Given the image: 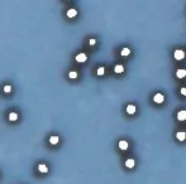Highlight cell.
Wrapping results in <instances>:
<instances>
[{
    "label": "cell",
    "instance_id": "6da1fadb",
    "mask_svg": "<svg viewBox=\"0 0 186 184\" xmlns=\"http://www.w3.org/2000/svg\"><path fill=\"white\" fill-rule=\"evenodd\" d=\"M173 57H175L176 61H181V59L185 58V52L182 51V49H176L175 53H173Z\"/></svg>",
    "mask_w": 186,
    "mask_h": 184
},
{
    "label": "cell",
    "instance_id": "7a4b0ae2",
    "mask_svg": "<svg viewBox=\"0 0 186 184\" xmlns=\"http://www.w3.org/2000/svg\"><path fill=\"white\" fill-rule=\"evenodd\" d=\"M75 59L77 61V62L82 63V62H85V61L87 59V57H86V54H85V53H78L76 57H75Z\"/></svg>",
    "mask_w": 186,
    "mask_h": 184
},
{
    "label": "cell",
    "instance_id": "3957f363",
    "mask_svg": "<svg viewBox=\"0 0 186 184\" xmlns=\"http://www.w3.org/2000/svg\"><path fill=\"white\" fill-rule=\"evenodd\" d=\"M153 100H155V102H156V103H162V102H163V100H165V97H163V95H162V93H156V95H155V97H153Z\"/></svg>",
    "mask_w": 186,
    "mask_h": 184
},
{
    "label": "cell",
    "instance_id": "277c9868",
    "mask_svg": "<svg viewBox=\"0 0 186 184\" xmlns=\"http://www.w3.org/2000/svg\"><path fill=\"white\" fill-rule=\"evenodd\" d=\"M76 15H77V10L76 9H69L67 10V16H69V18H75Z\"/></svg>",
    "mask_w": 186,
    "mask_h": 184
},
{
    "label": "cell",
    "instance_id": "5b68a950",
    "mask_svg": "<svg viewBox=\"0 0 186 184\" xmlns=\"http://www.w3.org/2000/svg\"><path fill=\"white\" fill-rule=\"evenodd\" d=\"M177 119H178L180 121H185V120H186V111H185V110L180 111V112L177 114Z\"/></svg>",
    "mask_w": 186,
    "mask_h": 184
},
{
    "label": "cell",
    "instance_id": "8992f818",
    "mask_svg": "<svg viewBox=\"0 0 186 184\" xmlns=\"http://www.w3.org/2000/svg\"><path fill=\"white\" fill-rule=\"evenodd\" d=\"M134 165H136V161H134V159H128V160H125V166H127V168H134Z\"/></svg>",
    "mask_w": 186,
    "mask_h": 184
},
{
    "label": "cell",
    "instance_id": "52a82bcc",
    "mask_svg": "<svg viewBox=\"0 0 186 184\" xmlns=\"http://www.w3.org/2000/svg\"><path fill=\"white\" fill-rule=\"evenodd\" d=\"M176 137L180 141H184L185 139H186V132H182V131H180V132H177L176 134Z\"/></svg>",
    "mask_w": 186,
    "mask_h": 184
},
{
    "label": "cell",
    "instance_id": "ba28073f",
    "mask_svg": "<svg viewBox=\"0 0 186 184\" xmlns=\"http://www.w3.org/2000/svg\"><path fill=\"white\" fill-rule=\"evenodd\" d=\"M8 119H9V121H16L18 120V114L16 112H10L9 116H8Z\"/></svg>",
    "mask_w": 186,
    "mask_h": 184
},
{
    "label": "cell",
    "instance_id": "9c48e42d",
    "mask_svg": "<svg viewBox=\"0 0 186 184\" xmlns=\"http://www.w3.org/2000/svg\"><path fill=\"white\" fill-rule=\"evenodd\" d=\"M58 141H60V137H58V136H56V135H53V136H51V137H49V143L52 144V145L58 144Z\"/></svg>",
    "mask_w": 186,
    "mask_h": 184
},
{
    "label": "cell",
    "instance_id": "30bf717a",
    "mask_svg": "<svg viewBox=\"0 0 186 184\" xmlns=\"http://www.w3.org/2000/svg\"><path fill=\"white\" fill-rule=\"evenodd\" d=\"M38 170L41 171V173H47L48 171V168H47L46 164H39L38 165Z\"/></svg>",
    "mask_w": 186,
    "mask_h": 184
},
{
    "label": "cell",
    "instance_id": "8fae6325",
    "mask_svg": "<svg viewBox=\"0 0 186 184\" xmlns=\"http://www.w3.org/2000/svg\"><path fill=\"white\" fill-rule=\"evenodd\" d=\"M176 76L178 77V78H184V77L186 76V69H178L176 72Z\"/></svg>",
    "mask_w": 186,
    "mask_h": 184
},
{
    "label": "cell",
    "instance_id": "7c38bea8",
    "mask_svg": "<svg viewBox=\"0 0 186 184\" xmlns=\"http://www.w3.org/2000/svg\"><path fill=\"white\" fill-rule=\"evenodd\" d=\"M136 106H134V105H129L128 106V107H127V112L128 114H134V112H136Z\"/></svg>",
    "mask_w": 186,
    "mask_h": 184
},
{
    "label": "cell",
    "instance_id": "4fadbf2b",
    "mask_svg": "<svg viewBox=\"0 0 186 184\" xmlns=\"http://www.w3.org/2000/svg\"><path fill=\"white\" fill-rule=\"evenodd\" d=\"M123 71H124V67L122 64H118V66L114 67V72H115V73H122Z\"/></svg>",
    "mask_w": 186,
    "mask_h": 184
},
{
    "label": "cell",
    "instance_id": "5bb4252c",
    "mask_svg": "<svg viewBox=\"0 0 186 184\" xmlns=\"http://www.w3.org/2000/svg\"><path fill=\"white\" fill-rule=\"evenodd\" d=\"M119 148H120L122 150H127V149H128V143L124 141V140L119 141Z\"/></svg>",
    "mask_w": 186,
    "mask_h": 184
},
{
    "label": "cell",
    "instance_id": "9a60e30c",
    "mask_svg": "<svg viewBox=\"0 0 186 184\" xmlns=\"http://www.w3.org/2000/svg\"><path fill=\"white\" fill-rule=\"evenodd\" d=\"M129 53H131V49H129V48H123L122 49V55H123V57L129 55Z\"/></svg>",
    "mask_w": 186,
    "mask_h": 184
},
{
    "label": "cell",
    "instance_id": "2e32d148",
    "mask_svg": "<svg viewBox=\"0 0 186 184\" xmlns=\"http://www.w3.org/2000/svg\"><path fill=\"white\" fill-rule=\"evenodd\" d=\"M77 72H75V71H71L70 72V73H69V77H70V78L71 80H75V78H77Z\"/></svg>",
    "mask_w": 186,
    "mask_h": 184
},
{
    "label": "cell",
    "instance_id": "e0dca14e",
    "mask_svg": "<svg viewBox=\"0 0 186 184\" xmlns=\"http://www.w3.org/2000/svg\"><path fill=\"white\" fill-rule=\"evenodd\" d=\"M96 73H98V76H103L105 73V68H104V67H99L98 71H96Z\"/></svg>",
    "mask_w": 186,
    "mask_h": 184
},
{
    "label": "cell",
    "instance_id": "ac0fdd59",
    "mask_svg": "<svg viewBox=\"0 0 186 184\" xmlns=\"http://www.w3.org/2000/svg\"><path fill=\"white\" fill-rule=\"evenodd\" d=\"M3 90H4L5 93H10V92H12V86H10V85H7V86H4Z\"/></svg>",
    "mask_w": 186,
    "mask_h": 184
},
{
    "label": "cell",
    "instance_id": "d6986e66",
    "mask_svg": "<svg viewBox=\"0 0 186 184\" xmlns=\"http://www.w3.org/2000/svg\"><path fill=\"white\" fill-rule=\"evenodd\" d=\"M95 43H96V41H95V39H90V41H89V44H90V46H94Z\"/></svg>",
    "mask_w": 186,
    "mask_h": 184
},
{
    "label": "cell",
    "instance_id": "ffe728a7",
    "mask_svg": "<svg viewBox=\"0 0 186 184\" xmlns=\"http://www.w3.org/2000/svg\"><path fill=\"white\" fill-rule=\"evenodd\" d=\"M181 93L184 95V96H186V88L184 87V88H181Z\"/></svg>",
    "mask_w": 186,
    "mask_h": 184
}]
</instances>
